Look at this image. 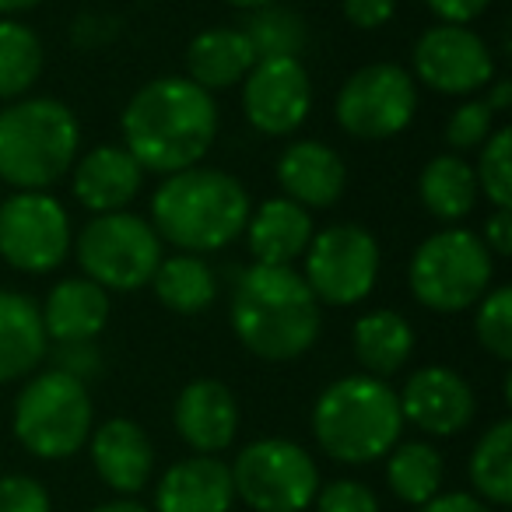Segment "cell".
Listing matches in <instances>:
<instances>
[{"label": "cell", "instance_id": "1", "mask_svg": "<svg viewBox=\"0 0 512 512\" xmlns=\"http://www.w3.org/2000/svg\"><path fill=\"white\" fill-rule=\"evenodd\" d=\"M218 130V99L186 74L144 81L120 113V144L148 176H172L200 165L218 141Z\"/></svg>", "mask_w": 512, "mask_h": 512}, {"label": "cell", "instance_id": "2", "mask_svg": "<svg viewBox=\"0 0 512 512\" xmlns=\"http://www.w3.org/2000/svg\"><path fill=\"white\" fill-rule=\"evenodd\" d=\"M228 327L260 362H295L323 330V306L295 267L249 264L228 295Z\"/></svg>", "mask_w": 512, "mask_h": 512}, {"label": "cell", "instance_id": "3", "mask_svg": "<svg viewBox=\"0 0 512 512\" xmlns=\"http://www.w3.org/2000/svg\"><path fill=\"white\" fill-rule=\"evenodd\" d=\"M253 211L249 190L239 176L214 165H190L162 176L151 193L148 221L162 246L176 253L211 256L242 239V228Z\"/></svg>", "mask_w": 512, "mask_h": 512}, {"label": "cell", "instance_id": "4", "mask_svg": "<svg viewBox=\"0 0 512 512\" xmlns=\"http://www.w3.org/2000/svg\"><path fill=\"white\" fill-rule=\"evenodd\" d=\"M81 120L57 95H25L0 106V186L53 190L81 155Z\"/></svg>", "mask_w": 512, "mask_h": 512}, {"label": "cell", "instance_id": "5", "mask_svg": "<svg viewBox=\"0 0 512 512\" xmlns=\"http://www.w3.org/2000/svg\"><path fill=\"white\" fill-rule=\"evenodd\" d=\"M309 425L323 456L344 467H365L383 460L400 442L404 414L390 379L351 372L323 386Z\"/></svg>", "mask_w": 512, "mask_h": 512}, {"label": "cell", "instance_id": "6", "mask_svg": "<svg viewBox=\"0 0 512 512\" xmlns=\"http://www.w3.org/2000/svg\"><path fill=\"white\" fill-rule=\"evenodd\" d=\"M495 256L467 225H442L425 235L407 260V288L435 316L470 313L495 285Z\"/></svg>", "mask_w": 512, "mask_h": 512}, {"label": "cell", "instance_id": "7", "mask_svg": "<svg viewBox=\"0 0 512 512\" xmlns=\"http://www.w3.org/2000/svg\"><path fill=\"white\" fill-rule=\"evenodd\" d=\"M95 404L85 383L57 369L32 372L11 407V432L36 460H71L88 446Z\"/></svg>", "mask_w": 512, "mask_h": 512}, {"label": "cell", "instance_id": "8", "mask_svg": "<svg viewBox=\"0 0 512 512\" xmlns=\"http://www.w3.org/2000/svg\"><path fill=\"white\" fill-rule=\"evenodd\" d=\"M71 256L78 260L81 278L95 281L109 295H130L151 285L165 246L144 214L113 211L88 214L85 225L74 232Z\"/></svg>", "mask_w": 512, "mask_h": 512}, {"label": "cell", "instance_id": "9", "mask_svg": "<svg viewBox=\"0 0 512 512\" xmlns=\"http://www.w3.org/2000/svg\"><path fill=\"white\" fill-rule=\"evenodd\" d=\"M299 274L320 306H362L376 292L383 274V246L362 221H334L327 228H316L313 242L302 253Z\"/></svg>", "mask_w": 512, "mask_h": 512}, {"label": "cell", "instance_id": "10", "mask_svg": "<svg viewBox=\"0 0 512 512\" xmlns=\"http://www.w3.org/2000/svg\"><path fill=\"white\" fill-rule=\"evenodd\" d=\"M228 470L235 498L253 512H306L323 484L316 456L302 442L281 435L246 442Z\"/></svg>", "mask_w": 512, "mask_h": 512}, {"label": "cell", "instance_id": "11", "mask_svg": "<svg viewBox=\"0 0 512 512\" xmlns=\"http://www.w3.org/2000/svg\"><path fill=\"white\" fill-rule=\"evenodd\" d=\"M421 88L411 71L393 60H376L344 78L334 95V123L362 144H383L414 123Z\"/></svg>", "mask_w": 512, "mask_h": 512}, {"label": "cell", "instance_id": "12", "mask_svg": "<svg viewBox=\"0 0 512 512\" xmlns=\"http://www.w3.org/2000/svg\"><path fill=\"white\" fill-rule=\"evenodd\" d=\"M74 221L64 200L50 190L0 197V260L18 274L46 278L67 264Z\"/></svg>", "mask_w": 512, "mask_h": 512}, {"label": "cell", "instance_id": "13", "mask_svg": "<svg viewBox=\"0 0 512 512\" xmlns=\"http://www.w3.org/2000/svg\"><path fill=\"white\" fill-rule=\"evenodd\" d=\"M411 78L418 88L449 99H474L498 78V57L474 25H428L411 46Z\"/></svg>", "mask_w": 512, "mask_h": 512}, {"label": "cell", "instance_id": "14", "mask_svg": "<svg viewBox=\"0 0 512 512\" xmlns=\"http://www.w3.org/2000/svg\"><path fill=\"white\" fill-rule=\"evenodd\" d=\"M239 102L260 137H292L313 113V78L299 57L256 60L239 85Z\"/></svg>", "mask_w": 512, "mask_h": 512}, {"label": "cell", "instance_id": "15", "mask_svg": "<svg viewBox=\"0 0 512 512\" xmlns=\"http://www.w3.org/2000/svg\"><path fill=\"white\" fill-rule=\"evenodd\" d=\"M404 425H414L428 439H453L477 418V393L463 372L449 365H421L397 390Z\"/></svg>", "mask_w": 512, "mask_h": 512}, {"label": "cell", "instance_id": "16", "mask_svg": "<svg viewBox=\"0 0 512 512\" xmlns=\"http://www.w3.org/2000/svg\"><path fill=\"white\" fill-rule=\"evenodd\" d=\"M281 197L295 200L306 211H327L344 197L348 186V165L341 151L316 137H295L281 148L274 162Z\"/></svg>", "mask_w": 512, "mask_h": 512}, {"label": "cell", "instance_id": "17", "mask_svg": "<svg viewBox=\"0 0 512 512\" xmlns=\"http://www.w3.org/2000/svg\"><path fill=\"white\" fill-rule=\"evenodd\" d=\"M172 425L197 456H221L239 435V400L221 379H190L176 393Z\"/></svg>", "mask_w": 512, "mask_h": 512}, {"label": "cell", "instance_id": "18", "mask_svg": "<svg viewBox=\"0 0 512 512\" xmlns=\"http://www.w3.org/2000/svg\"><path fill=\"white\" fill-rule=\"evenodd\" d=\"M67 179L74 200L88 214H113L130 211V204L144 193L148 172L123 144H95L92 151H81Z\"/></svg>", "mask_w": 512, "mask_h": 512}, {"label": "cell", "instance_id": "19", "mask_svg": "<svg viewBox=\"0 0 512 512\" xmlns=\"http://www.w3.org/2000/svg\"><path fill=\"white\" fill-rule=\"evenodd\" d=\"M92 467L116 498H134L155 474V446L134 418H109L88 435Z\"/></svg>", "mask_w": 512, "mask_h": 512}, {"label": "cell", "instance_id": "20", "mask_svg": "<svg viewBox=\"0 0 512 512\" xmlns=\"http://www.w3.org/2000/svg\"><path fill=\"white\" fill-rule=\"evenodd\" d=\"M316 235L313 211L299 207L288 197H267L249 211L242 239L249 249V264L295 267Z\"/></svg>", "mask_w": 512, "mask_h": 512}, {"label": "cell", "instance_id": "21", "mask_svg": "<svg viewBox=\"0 0 512 512\" xmlns=\"http://www.w3.org/2000/svg\"><path fill=\"white\" fill-rule=\"evenodd\" d=\"M235 484L221 456H186L165 467L151 512H232Z\"/></svg>", "mask_w": 512, "mask_h": 512}, {"label": "cell", "instance_id": "22", "mask_svg": "<svg viewBox=\"0 0 512 512\" xmlns=\"http://www.w3.org/2000/svg\"><path fill=\"white\" fill-rule=\"evenodd\" d=\"M109 316H113L109 292L81 274L53 281L46 299L39 302V320L50 344L99 341V334L109 327Z\"/></svg>", "mask_w": 512, "mask_h": 512}, {"label": "cell", "instance_id": "23", "mask_svg": "<svg viewBox=\"0 0 512 512\" xmlns=\"http://www.w3.org/2000/svg\"><path fill=\"white\" fill-rule=\"evenodd\" d=\"M43 320H39V302L18 288H0V386L29 379L46 362Z\"/></svg>", "mask_w": 512, "mask_h": 512}, {"label": "cell", "instance_id": "24", "mask_svg": "<svg viewBox=\"0 0 512 512\" xmlns=\"http://www.w3.org/2000/svg\"><path fill=\"white\" fill-rule=\"evenodd\" d=\"M253 64L256 53L246 32L232 29V25H214V29L197 32L186 46V78L211 95L239 88L253 71Z\"/></svg>", "mask_w": 512, "mask_h": 512}, {"label": "cell", "instance_id": "25", "mask_svg": "<svg viewBox=\"0 0 512 512\" xmlns=\"http://www.w3.org/2000/svg\"><path fill=\"white\" fill-rule=\"evenodd\" d=\"M414 327L404 313L390 306L365 309L358 313L355 327H351V351H355V362L362 365L365 376L390 379L411 362L414 355Z\"/></svg>", "mask_w": 512, "mask_h": 512}, {"label": "cell", "instance_id": "26", "mask_svg": "<svg viewBox=\"0 0 512 512\" xmlns=\"http://www.w3.org/2000/svg\"><path fill=\"white\" fill-rule=\"evenodd\" d=\"M414 190H418V204L439 225H463L477 211V204H481L474 162H467L463 155H453V151L428 158L421 165Z\"/></svg>", "mask_w": 512, "mask_h": 512}, {"label": "cell", "instance_id": "27", "mask_svg": "<svg viewBox=\"0 0 512 512\" xmlns=\"http://www.w3.org/2000/svg\"><path fill=\"white\" fill-rule=\"evenodd\" d=\"M148 288L155 292L158 306L169 309V313H176V316L207 313L221 295L218 271L211 267L207 256H197V253L162 256V264H158V271Z\"/></svg>", "mask_w": 512, "mask_h": 512}, {"label": "cell", "instance_id": "28", "mask_svg": "<svg viewBox=\"0 0 512 512\" xmlns=\"http://www.w3.org/2000/svg\"><path fill=\"white\" fill-rule=\"evenodd\" d=\"M386 460V488L393 491V498H400L404 505H425L428 498H435L446 481V460H442L439 446H432L428 439H400Z\"/></svg>", "mask_w": 512, "mask_h": 512}, {"label": "cell", "instance_id": "29", "mask_svg": "<svg viewBox=\"0 0 512 512\" xmlns=\"http://www.w3.org/2000/svg\"><path fill=\"white\" fill-rule=\"evenodd\" d=\"M470 488L491 509L512 505V421L498 418L481 432L467 460Z\"/></svg>", "mask_w": 512, "mask_h": 512}, {"label": "cell", "instance_id": "30", "mask_svg": "<svg viewBox=\"0 0 512 512\" xmlns=\"http://www.w3.org/2000/svg\"><path fill=\"white\" fill-rule=\"evenodd\" d=\"M46 46L22 18H0V106L32 95L43 78Z\"/></svg>", "mask_w": 512, "mask_h": 512}, {"label": "cell", "instance_id": "31", "mask_svg": "<svg viewBox=\"0 0 512 512\" xmlns=\"http://www.w3.org/2000/svg\"><path fill=\"white\" fill-rule=\"evenodd\" d=\"M249 46H253L256 60H274V57H299L309 46V22L288 4H271V8L249 11L242 22Z\"/></svg>", "mask_w": 512, "mask_h": 512}, {"label": "cell", "instance_id": "32", "mask_svg": "<svg viewBox=\"0 0 512 512\" xmlns=\"http://www.w3.org/2000/svg\"><path fill=\"white\" fill-rule=\"evenodd\" d=\"M477 190L491 207H512V130L495 127V134L477 148L474 162Z\"/></svg>", "mask_w": 512, "mask_h": 512}, {"label": "cell", "instance_id": "33", "mask_svg": "<svg viewBox=\"0 0 512 512\" xmlns=\"http://www.w3.org/2000/svg\"><path fill=\"white\" fill-rule=\"evenodd\" d=\"M474 341L498 362H512V288L491 285L474 309Z\"/></svg>", "mask_w": 512, "mask_h": 512}, {"label": "cell", "instance_id": "34", "mask_svg": "<svg viewBox=\"0 0 512 512\" xmlns=\"http://www.w3.org/2000/svg\"><path fill=\"white\" fill-rule=\"evenodd\" d=\"M498 127V116L491 113L481 102V95L474 99H463L453 113L446 116V127H442V141H446V151L453 155H467V151H477Z\"/></svg>", "mask_w": 512, "mask_h": 512}, {"label": "cell", "instance_id": "35", "mask_svg": "<svg viewBox=\"0 0 512 512\" xmlns=\"http://www.w3.org/2000/svg\"><path fill=\"white\" fill-rule=\"evenodd\" d=\"M316 512H379V498L358 477H337L330 484H320L313 498Z\"/></svg>", "mask_w": 512, "mask_h": 512}, {"label": "cell", "instance_id": "36", "mask_svg": "<svg viewBox=\"0 0 512 512\" xmlns=\"http://www.w3.org/2000/svg\"><path fill=\"white\" fill-rule=\"evenodd\" d=\"M50 358V369L64 372V376H74L78 383H92V379L102 376L106 369V358H102V348L99 341H71V344H50L46 351Z\"/></svg>", "mask_w": 512, "mask_h": 512}, {"label": "cell", "instance_id": "37", "mask_svg": "<svg viewBox=\"0 0 512 512\" xmlns=\"http://www.w3.org/2000/svg\"><path fill=\"white\" fill-rule=\"evenodd\" d=\"M0 512H53L50 491L32 474L0 477Z\"/></svg>", "mask_w": 512, "mask_h": 512}, {"label": "cell", "instance_id": "38", "mask_svg": "<svg viewBox=\"0 0 512 512\" xmlns=\"http://www.w3.org/2000/svg\"><path fill=\"white\" fill-rule=\"evenodd\" d=\"M123 32V22L116 15H106V11H81L71 22V43L74 50L81 53H99L106 46H113Z\"/></svg>", "mask_w": 512, "mask_h": 512}, {"label": "cell", "instance_id": "39", "mask_svg": "<svg viewBox=\"0 0 512 512\" xmlns=\"http://www.w3.org/2000/svg\"><path fill=\"white\" fill-rule=\"evenodd\" d=\"M341 15L351 29L379 32L397 15V0H341Z\"/></svg>", "mask_w": 512, "mask_h": 512}, {"label": "cell", "instance_id": "40", "mask_svg": "<svg viewBox=\"0 0 512 512\" xmlns=\"http://www.w3.org/2000/svg\"><path fill=\"white\" fill-rule=\"evenodd\" d=\"M495 0H425L428 15L442 25H474Z\"/></svg>", "mask_w": 512, "mask_h": 512}, {"label": "cell", "instance_id": "41", "mask_svg": "<svg viewBox=\"0 0 512 512\" xmlns=\"http://www.w3.org/2000/svg\"><path fill=\"white\" fill-rule=\"evenodd\" d=\"M477 235L495 260L512 256V207H491V214L484 218V232Z\"/></svg>", "mask_w": 512, "mask_h": 512}, {"label": "cell", "instance_id": "42", "mask_svg": "<svg viewBox=\"0 0 512 512\" xmlns=\"http://www.w3.org/2000/svg\"><path fill=\"white\" fill-rule=\"evenodd\" d=\"M418 512H498V509H491L488 502H481L470 491H439L425 505H418Z\"/></svg>", "mask_w": 512, "mask_h": 512}, {"label": "cell", "instance_id": "43", "mask_svg": "<svg viewBox=\"0 0 512 512\" xmlns=\"http://www.w3.org/2000/svg\"><path fill=\"white\" fill-rule=\"evenodd\" d=\"M481 102L491 109L495 116H505L512 109V81L509 78H495L488 88L481 92Z\"/></svg>", "mask_w": 512, "mask_h": 512}, {"label": "cell", "instance_id": "44", "mask_svg": "<svg viewBox=\"0 0 512 512\" xmlns=\"http://www.w3.org/2000/svg\"><path fill=\"white\" fill-rule=\"evenodd\" d=\"M46 0H0V18H22L29 11L43 8Z\"/></svg>", "mask_w": 512, "mask_h": 512}, {"label": "cell", "instance_id": "45", "mask_svg": "<svg viewBox=\"0 0 512 512\" xmlns=\"http://www.w3.org/2000/svg\"><path fill=\"white\" fill-rule=\"evenodd\" d=\"M88 512H151L148 505H141L137 498H113V502H102Z\"/></svg>", "mask_w": 512, "mask_h": 512}, {"label": "cell", "instance_id": "46", "mask_svg": "<svg viewBox=\"0 0 512 512\" xmlns=\"http://www.w3.org/2000/svg\"><path fill=\"white\" fill-rule=\"evenodd\" d=\"M228 8H235V11H260V8H271V4H281V0H225Z\"/></svg>", "mask_w": 512, "mask_h": 512}, {"label": "cell", "instance_id": "47", "mask_svg": "<svg viewBox=\"0 0 512 512\" xmlns=\"http://www.w3.org/2000/svg\"><path fill=\"white\" fill-rule=\"evenodd\" d=\"M0 190H4V186H0ZM0 197H4V193H0Z\"/></svg>", "mask_w": 512, "mask_h": 512}]
</instances>
